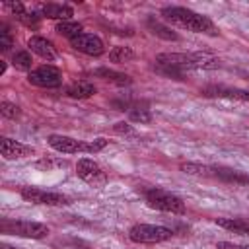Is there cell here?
I'll return each instance as SVG.
<instances>
[{
	"mask_svg": "<svg viewBox=\"0 0 249 249\" xmlns=\"http://www.w3.org/2000/svg\"><path fill=\"white\" fill-rule=\"evenodd\" d=\"M2 230L16 233L19 237H31V239H41L49 233V228L39 222L31 220H14V222H2Z\"/></svg>",
	"mask_w": 249,
	"mask_h": 249,
	"instance_id": "5b68a950",
	"label": "cell"
},
{
	"mask_svg": "<svg viewBox=\"0 0 249 249\" xmlns=\"http://www.w3.org/2000/svg\"><path fill=\"white\" fill-rule=\"evenodd\" d=\"M173 230L165 226H152V224H136L128 230V237L134 243H161L171 239Z\"/></svg>",
	"mask_w": 249,
	"mask_h": 249,
	"instance_id": "3957f363",
	"label": "cell"
},
{
	"mask_svg": "<svg viewBox=\"0 0 249 249\" xmlns=\"http://www.w3.org/2000/svg\"><path fill=\"white\" fill-rule=\"evenodd\" d=\"M27 82L37 86V88H56L62 82V74H60V70L56 66L43 64V66H39V68L29 72Z\"/></svg>",
	"mask_w": 249,
	"mask_h": 249,
	"instance_id": "8992f818",
	"label": "cell"
},
{
	"mask_svg": "<svg viewBox=\"0 0 249 249\" xmlns=\"http://www.w3.org/2000/svg\"><path fill=\"white\" fill-rule=\"evenodd\" d=\"M146 202L150 208H156V210H161V212H171V214H185V202L169 193V191H163V189H148L146 191Z\"/></svg>",
	"mask_w": 249,
	"mask_h": 249,
	"instance_id": "7a4b0ae2",
	"label": "cell"
},
{
	"mask_svg": "<svg viewBox=\"0 0 249 249\" xmlns=\"http://www.w3.org/2000/svg\"><path fill=\"white\" fill-rule=\"evenodd\" d=\"M134 58V53L130 47H113L109 51V60L111 62H128Z\"/></svg>",
	"mask_w": 249,
	"mask_h": 249,
	"instance_id": "ffe728a7",
	"label": "cell"
},
{
	"mask_svg": "<svg viewBox=\"0 0 249 249\" xmlns=\"http://www.w3.org/2000/svg\"><path fill=\"white\" fill-rule=\"evenodd\" d=\"M161 16L167 21L177 23L179 27H185L189 31L206 33V35H218L216 25L206 16H200V14L193 12V10H187V8H181V6H167V8L161 10Z\"/></svg>",
	"mask_w": 249,
	"mask_h": 249,
	"instance_id": "6da1fadb",
	"label": "cell"
},
{
	"mask_svg": "<svg viewBox=\"0 0 249 249\" xmlns=\"http://www.w3.org/2000/svg\"><path fill=\"white\" fill-rule=\"evenodd\" d=\"M115 130H117V132H124V134H130V132H132V126H130L128 123H117V124H115Z\"/></svg>",
	"mask_w": 249,
	"mask_h": 249,
	"instance_id": "f546056e",
	"label": "cell"
},
{
	"mask_svg": "<svg viewBox=\"0 0 249 249\" xmlns=\"http://www.w3.org/2000/svg\"><path fill=\"white\" fill-rule=\"evenodd\" d=\"M0 249H14V247H10V245H6V243H2V245H0Z\"/></svg>",
	"mask_w": 249,
	"mask_h": 249,
	"instance_id": "1f68e13d",
	"label": "cell"
},
{
	"mask_svg": "<svg viewBox=\"0 0 249 249\" xmlns=\"http://www.w3.org/2000/svg\"><path fill=\"white\" fill-rule=\"evenodd\" d=\"M10 47H14V37L8 29V25L0 23V51H10Z\"/></svg>",
	"mask_w": 249,
	"mask_h": 249,
	"instance_id": "cb8c5ba5",
	"label": "cell"
},
{
	"mask_svg": "<svg viewBox=\"0 0 249 249\" xmlns=\"http://www.w3.org/2000/svg\"><path fill=\"white\" fill-rule=\"evenodd\" d=\"M31 62H33V58H31V54L27 51H18L12 56V64L18 70H31Z\"/></svg>",
	"mask_w": 249,
	"mask_h": 249,
	"instance_id": "603a6c76",
	"label": "cell"
},
{
	"mask_svg": "<svg viewBox=\"0 0 249 249\" xmlns=\"http://www.w3.org/2000/svg\"><path fill=\"white\" fill-rule=\"evenodd\" d=\"M216 224L233 233L249 235V218H216Z\"/></svg>",
	"mask_w": 249,
	"mask_h": 249,
	"instance_id": "9a60e30c",
	"label": "cell"
},
{
	"mask_svg": "<svg viewBox=\"0 0 249 249\" xmlns=\"http://www.w3.org/2000/svg\"><path fill=\"white\" fill-rule=\"evenodd\" d=\"M76 173H78V177L80 179H84L86 183H89V185H103L105 181H107V175H105V171L93 161V160H89V158H82V160H78V163H76Z\"/></svg>",
	"mask_w": 249,
	"mask_h": 249,
	"instance_id": "52a82bcc",
	"label": "cell"
},
{
	"mask_svg": "<svg viewBox=\"0 0 249 249\" xmlns=\"http://www.w3.org/2000/svg\"><path fill=\"white\" fill-rule=\"evenodd\" d=\"M0 152L6 160H19V158H25L29 154H33V148L18 142V140H12L8 136H2L0 138Z\"/></svg>",
	"mask_w": 249,
	"mask_h": 249,
	"instance_id": "30bf717a",
	"label": "cell"
},
{
	"mask_svg": "<svg viewBox=\"0 0 249 249\" xmlns=\"http://www.w3.org/2000/svg\"><path fill=\"white\" fill-rule=\"evenodd\" d=\"M56 33L62 35V37H68V39L72 41L74 37L82 35V23L72 21V19H68V21H58V23H56Z\"/></svg>",
	"mask_w": 249,
	"mask_h": 249,
	"instance_id": "e0dca14e",
	"label": "cell"
},
{
	"mask_svg": "<svg viewBox=\"0 0 249 249\" xmlns=\"http://www.w3.org/2000/svg\"><path fill=\"white\" fill-rule=\"evenodd\" d=\"M202 95H206V97H226V99L249 101V91H247V89L224 88V86H206V88L202 89Z\"/></svg>",
	"mask_w": 249,
	"mask_h": 249,
	"instance_id": "8fae6325",
	"label": "cell"
},
{
	"mask_svg": "<svg viewBox=\"0 0 249 249\" xmlns=\"http://www.w3.org/2000/svg\"><path fill=\"white\" fill-rule=\"evenodd\" d=\"M41 12L45 18H51V19H58V21H68L74 12L70 6L66 4H43L41 6Z\"/></svg>",
	"mask_w": 249,
	"mask_h": 249,
	"instance_id": "4fadbf2b",
	"label": "cell"
},
{
	"mask_svg": "<svg viewBox=\"0 0 249 249\" xmlns=\"http://www.w3.org/2000/svg\"><path fill=\"white\" fill-rule=\"evenodd\" d=\"M49 146L60 154H78V152H86V142H80L72 136H64V134H51L49 136Z\"/></svg>",
	"mask_w": 249,
	"mask_h": 249,
	"instance_id": "9c48e42d",
	"label": "cell"
},
{
	"mask_svg": "<svg viewBox=\"0 0 249 249\" xmlns=\"http://www.w3.org/2000/svg\"><path fill=\"white\" fill-rule=\"evenodd\" d=\"M128 119L132 123H150L152 121V113L148 109V105H130L128 109Z\"/></svg>",
	"mask_w": 249,
	"mask_h": 249,
	"instance_id": "ac0fdd59",
	"label": "cell"
},
{
	"mask_svg": "<svg viewBox=\"0 0 249 249\" xmlns=\"http://www.w3.org/2000/svg\"><path fill=\"white\" fill-rule=\"evenodd\" d=\"M4 72H6V62L0 60V74H4Z\"/></svg>",
	"mask_w": 249,
	"mask_h": 249,
	"instance_id": "4dcf8cb0",
	"label": "cell"
},
{
	"mask_svg": "<svg viewBox=\"0 0 249 249\" xmlns=\"http://www.w3.org/2000/svg\"><path fill=\"white\" fill-rule=\"evenodd\" d=\"M216 249H249V245H237V243H230V241H218Z\"/></svg>",
	"mask_w": 249,
	"mask_h": 249,
	"instance_id": "f1b7e54d",
	"label": "cell"
},
{
	"mask_svg": "<svg viewBox=\"0 0 249 249\" xmlns=\"http://www.w3.org/2000/svg\"><path fill=\"white\" fill-rule=\"evenodd\" d=\"M95 93V86L88 80H78V82H72L68 88H66V95L72 97V99H86L89 95Z\"/></svg>",
	"mask_w": 249,
	"mask_h": 249,
	"instance_id": "5bb4252c",
	"label": "cell"
},
{
	"mask_svg": "<svg viewBox=\"0 0 249 249\" xmlns=\"http://www.w3.org/2000/svg\"><path fill=\"white\" fill-rule=\"evenodd\" d=\"M95 76H99L103 80H109V82H115L119 86L130 84V78L126 74H121V72H115V70H109V68H97L95 70Z\"/></svg>",
	"mask_w": 249,
	"mask_h": 249,
	"instance_id": "d6986e66",
	"label": "cell"
},
{
	"mask_svg": "<svg viewBox=\"0 0 249 249\" xmlns=\"http://www.w3.org/2000/svg\"><path fill=\"white\" fill-rule=\"evenodd\" d=\"M148 29H150L154 35H158V37H161V39H165V41H177V39H179V35H177L175 31H171L169 27H165L163 23H160L156 18H148Z\"/></svg>",
	"mask_w": 249,
	"mask_h": 249,
	"instance_id": "2e32d148",
	"label": "cell"
},
{
	"mask_svg": "<svg viewBox=\"0 0 249 249\" xmlns=\"http://www.w3.org/2000/svg\"><path fill=\"white\" fill-rule=\"evenodd\" d=\"M4 6H6V8H8L16 18H19L21 14H25V6H23L21 2H6Z\"/></svg>",
	"mask_w": 249,
	"mask_h": 249,
	"instance_id": "83f0119b",
	"label": "cell"
},
{
	"mask_svg": "<svg viewBox=\"0 0 249 249\" xmlns=\"http://www.w3.org/2000/svg\"><path fill=\"white\" fill-rule=\"evenodd\" d=\"M70 45H72V49H76V51H80L84 54H89V56H99L105 51L103 41L93 33H82V35L74 37L70 41Z\"/></svg>",
	"mask_w": 249,
	"mask_h": 249,
	"instance_id": "ba28073f",
	"label": "cell"
},
{
	"mask_svg": "<svg viewBox=\"0 0 249 249\" xmlns=\"http://www.w3.org/2000/svg\"><path fill=\"white\" fill-rule=\"evenodd\" d=\"M181 171H185V173H189V175H200V177H210V175H216L214 167L200 165V163H183V165H181Z\"/></svg>",
	"mask_w": 249,
	"mask_h": 249,
	"instance_id": "44dd1931",
	"label": "cell"
},
{
	"mask_svg": "<svg viewBox=\"0 0 249 249\" xmlns=\"http://www.w3.org/2000/svg\"><path fill=\"white\" fill-rule=\"evenodd\" d=\"M39 18H41V16H37L35 12H31V14H29V12H25V14H21L18 19H19V21H21L25 27H31V29H35V27L39 25Z\"/></svg>",
	"mask_w": 249,
	"mask_h": 249,
	"instance_id": "484cf974",
	"label": "cell"
},
{
	"mask_svg": "<svg viewBox=\"0 0 249 249\" xmlns=\"http://www.w3.org/2000/svg\"><path fill=\"white\" fill-rule=\"evenodd\" d=\"M19 195H21V198H25L27 202H33V204H45V206H64V204H70L68 196H64L60 193H54V191L39 189V187H21Z\"/></svg>",
	"mask_w": 249,
	"mask_h": 249,
	"instance_id": "277c9868",
	"label": "cell"
},
{
	"mask_svg": "<svg viewBox=\"0 0 249 249\" xmlns=\"http://www.w3.org/2000/svg\"><path fill=\"white\" fill-rule=\"evenodd\" d=\"M0 113H2V117H6V119H18L19 113H21V109H19L16 103L2 101V103H0Z\"/></svg>",
	"mask_w": 249,
	"mask_h": 249,
	"instance_id": "d4e9b609",
	"label": "cell"
},
{
	"mask_svg": "<svg viewBox=\"0 0 249 249\" xmlns=\"http://www.w3.org/2000/svg\"><path fill=\"white\" fill-rule=\"evenodd\" d=\"M105 146H107V140H105V138H95V140H91V142H86V152H88V154H95V152L103 150Z\"/></svg>",
	"mask_w": 249,
	"mask_h": 249,
	"instance_id": "4316f807",
	"label": "cell"
},
{
	"mask_svg": "<svg viewBox=\"0 0 249 249\" xmlns=\"http://www.w3.org/2000/svg\"><path fill=\"white\" fill-rule=\"evenodd\" d=\"M27 47L31 49V53L39 54V56L45 58V60H54V58H56V51H54L53 43L47 41L45 37H29Z\"/></svg>",
	"mask_w": 249,
	"mask_h": 249,
	"instance_id": "7c38bea8",
	"label": "cell"
},
{
	"mask_svg": "<svg viewBox=\"0 0 249 249\" xmlns=\"http://www.w3.org/2000/svg\"><path fill=\"white\" fill-rule=\"evenodd\" d=\"M216 177H222L226 181H237V183H249V175H241L239 171L233 169H224V167H214Z\"/></svg>",
	"mask_w": 249,
	"mask_h": 249,
	"instance_id": "7402d4cb",
	"label": "cell"
}]
</instances>
